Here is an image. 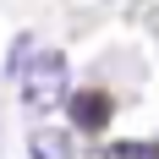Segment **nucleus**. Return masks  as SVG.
Here are the masks:
<instances>
[{
  "instance_id": "f257e3e1",
  "label": "nucleus",
  "mask_w": 159,
  "mask_h": 159,
  "mask_svg": "<svg viewBox=\"0 0 159 159\" xmlns=\"http://www.w3.org/2000/svg\"><path fill=\"white\" fill-rule=\"evenodd\" d=\"M16 82H22V104H28L33 115H49L61 110L66 93H71V71H66V55L61 49H28V61H22V71H16Z\"/></svg>"
},
{
  "instance_id": "f03ea898",
  "label": "nucleus",
  "mask_w": 159,
  "mask_h": 159,
  "mask_svg": "<svg viewBox=\"0 0 159 159\" xmlns=\"http://www.w3.org/2000/svg\"><path fill=\"white\" fill-rule=\"evenodd\" d=\"M66 110H71V126H77V132H104L115 104H110V93L82 88V93H66Z\"/></svg>"
},
{
  "instance_id": "7ed1b4c3",
  "label": "nucleus",
  "mask_w": 159,
  "mask_h": 159,
  "mask_svg": "<svg viewBox=\"0 0 159 159\" xmlns=\"http://www.w3.org/2000/svg\"><path fill=\"white\" fill-rule=\"evenodd\" d=\"M28 159H77V137L61 126H33L28 132Z\"/></svg>"
},
{
  "instance_id": "20e7f679",
  "label": "nucleus",
  "mask_w": 159,
  "mask_h": 159,
  "mask_svg": "<svg viewBox=\"0 0 159 159\" xmlns=\"http://www.w3.org/2000/svg\"><path fill=\"white\" fill-rule=\"evenodd\" d=\"M110 159H159V143H115Z\"/></svg>"
}]
</instances>
